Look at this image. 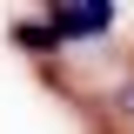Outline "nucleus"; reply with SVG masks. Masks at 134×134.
<instances>
[{"mask_svg": "<svg viewBox=\"0 0 134 134\" xmlns=\"http://www.w3.org/2000/svg\"><path fill=\"white\" fill-rule=\"evenodd\" d=\"M14 47L20 54H60L67 40H60V27H54L47 14H34V20H14Z\"/></svg>", "mask_w": 134, "mask_h": 134, "instance_id": "f03ea898", "label": "nucleus"}, {"mask_svg": "<svg viewBox=\"0 0 134 134\" xmlns=\"http://www.w3.org/2000/svg\"><path fill=\"white\" fill-rule=\"evenodd\" d=\"M47 20L60 27V40H100V34H114L121 14L107 7V0H81V7L67 0V7H47Z\"/></svg>", "mask_w": 134, "mask_h": 134, "instance_id": "f257e3e1", "label": "nucleus"}, {"mask_svg": "<svg viewBox=\"0 0 134 134\" xmlns=\"http://www.w3.org/2000/svg\"><path fill=\"white\" fill-rule=\"evenodd\" d=\"M121 107H127V114H134V87H127V94H121Z\"/></svg>", "mask_w": 134, "mask_h": 134, "instance_id": "7ed1b4c3", "label": "nucleus"}]
</instances>
